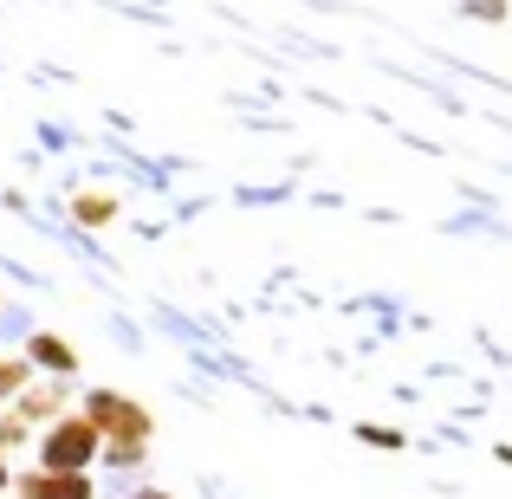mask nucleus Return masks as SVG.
<instances>
[{"label":"nucleus","mask_w":512,"mask_h":499,"mask_svg":"<svg viewBox=\"0 0 512 499\" xmlns=\"http://www.w3.org/2000/svg\"><path fill=\"white\" fill-rule=\"evenodd\" d=\"M78 415L98 428V454H104L111 467H137V461H143V448L156 441V415H150V402L124 396V389H91Z\"/></svg>","instance_id":"nucleus-1"},{"label":"nucleus","mask_w":512,"mask_h":499,"mask_svg":"<svg viewBox=\"0 0 512 499\" xmlns=\"http://www.w3.org/2000/svg\"><path fill=\"white\" fill-rule=\"evenodd\" d=\"M13 487V474H7V454H0V493H7Z\"/></svg>","instance_id":"nucleus-11"},{"label":"nucleus","mask_w":512,"mask_h":499,"mask_svg":"<svg viewBox=\"0 0 512 499\" xmlns=\"http://www.w3.org/2000/svg\"><path fill=\"white\" fill-rule=\"evenodd\" d=\"M363 441H370V448H402L396 428H363Z\"/></svg>","instance_id":"nucleus-10"},{"label":"nucleus","mask_w":512,"mask_h":499,"mask_svg":"<svg viewBox=\"0 0 512 499\" xmlns=\"http://www.w3.org/2000/svg\"><path fill=\"white\" fill-rule=\"evenodd\" d=\"M461 13H474V20L500 26V20H506V0H461Z\"/></svg>","instance_id":"nucleus-8"},{"label":"nucleus","mask_w":512,"mask_h":499,"mask_svg":"<svg viewBox=\"0 0 512 499\" xmlns=\"http://www.w3.org/2000/svg\"><path fill=\"white\" fill-rule=\"evenodd\" d=\"M39 467L91 474V467H98V428H91L85 415H52L46 435H39Z\"/></svg>","instance_id":"nucleus-2"},{"label":"nucleus","mask_w":512,"mask_h":499,"mask_svg":"<svg viewBox=\"0 0 512 499\" xmlns=\"http://www.w3.org/2000/svg\"><path fill=\"white\" fill-rule=\"evenodd\" d=\"M130 499H175V493H130Z\"/></svg>","instance_id":"nucleus-12"},{"label":"nucleus","mask_w":512,"mask_h":499,"mask_svg":"<svg viewBox=\"0 0 512 499\" xmlns=\"http://www.w3.org/2000/svg\"><path fill=\"white\" fill-rule=\"evenodd\" d=\"M13 415H20L26 428H33V422H52V415H65V389H59V383H46V389L26 383L20 396H13Z\"/></svg>","instance_id":"nucleus-5"},{"label":"nucleus","mask_w":512,"mask_h":499,"mask_svg":"<svg viewBox=\"0 0 512 499\" xmlns=\"http://www.w3.org/2000/svg\"><path fill=\"white\" fill-rule=\"evenodd\" d=\"M72 221H78V227H111V221H117V201L98 195V188H85V195L72 201Z\"/></svg>","instance_id":"nucleus-6"},{"label":"nucleus","mask_w":512,"mask_h":499,"mask_svg":"<svg viewBox=\"0 0 512 499\" xmlns=\"http://www.w3.org/2000/svg\"><path fill=\"white\" fill-rule=\"evenodd\" d=\"M13 499H98V480L59 474V467H26V474H13Z\"/></svg>","instance_id":"nucleus-3"},{"label":"nucleus","mask_w":512,"mask_h":499,"mask_svg":"<svg viewBox=\"0 0 512 499\" xmlns=\"http://www.w3.org/2000/svg\"><path fill=\"white\" fill-rule=\"evenodd\" d=\"M20 357L33 363V370H46V376H72V370H78V350L65 344L59 331H33V337H26V350H20Z\"/></svg>","instance_id":"nucleus-4"},{"label":"nucleus","mask_w":512,"mask_h":499,"mask_svg":"<svg viewBox=\"0 0 512 499\" xmlns=\"http://www.w3.org/2000/svg\"><path fill=\"white\" fill-rule=\"evenodd\" d=\"M20 441H26V422L20 415H0V454H13Z\"/></svg>","instance_id":"nucleus-9"},{"label":"nucleus","mask_w":512,"mask_h":499,"mask_svg":"<svg viewBox=\"0 0 512 499\" xmlns=\"http://www.w3.org/2000/svg\"><path fill=\"white\" fill-rule=\"evenodd\" d=\"M26 383H33V363L26 357H0V402H13Z\"/></svg>","instance_id":"nucleus-7"}]
</instances>
